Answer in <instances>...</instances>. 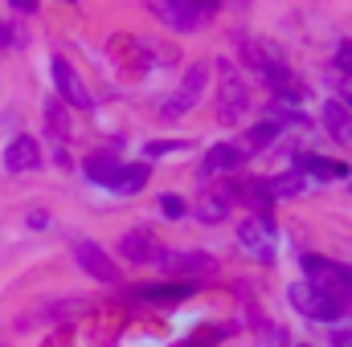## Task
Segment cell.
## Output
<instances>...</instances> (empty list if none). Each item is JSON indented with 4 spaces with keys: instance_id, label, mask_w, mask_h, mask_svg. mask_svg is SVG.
Returning a JSON list of instances; mask_svg holds the SVG:
<instances>
[{
    "instance_id": "obj_13",
    "label": "cell",
    "mask_w": 352,
    "mask_h": 347,
    "mask_svg": "<svg viewBox=\"0 0 352 347\" xmlns=\"http://www.w3.org/2000/svg\"><path fill=\"white\" fill-rule=\"evenodd\" d=\"M324 123H328V131H332L336 139H352V110L349 106L328 102V106H324Z\"/></svg>"
},
{
    "instance_id": "obj_18",
    "label": "cell",
    "mask_w": 352,
    "mask_h": 347,
    "mask_svg": "<svg viewBox=\"0 0 352 347\" xmlns=\"http://www.w3.org/2000/svg\"><path fill=\"white\" fill-rule=\"evenodd\" d=\"M226 208H230V192H217L213 200L205 196V204H201V221H221Z\"/></svg>"
},
{
    "instance_id": "obj_6",
    "label": "cell",
    "mask_w": 352,
    "mask_h": 347,
    "mask_svg": "<svg viewBox=\"0 0 352 347\" xmlns=\"http://www.w3.org/2000/svg\"><path fill=\"white\" fill-rule=\"evenodd\" d=\"M217 66H221V119L234 123L246 110V90L238 86V74H234L230 62H217Z\"/></svg>"
},
{
    "instance_id": "obj_20",
    "label": "cell",
    "mask_w": 352,
    "mask_h": 347,
    "mask_svg": "<svg viewBox=\"0 0 352 347\" xmlns=\"http://www.w3.org/2000/svg\"><path fill=\"white\" fill-rule=\"evenodd\" d=\"M160 213H164V217H180V213H184V200H180L176 192H164V196H160Z\"/></svg>"
},
{
    "instance_id": "obj_7",
    "label": "cell",
    "mask_w": 352,
    "mask_h": 347,
    "mask_svg": "<svg viewBox=\"0 0 352 347\" xmlns=\"http://www.w3.org/2000/svg\"><path fill=\"white\" fill-rule=\"evenodd\" d=\"M54 82L62 90V98L70 102V106H90V94L82 86V78L74 74V66L66 62V58H54Z\"/></svg>"
},
{
    "instance_id": "obj_8",
    "label": "cell",
    "mask_w": 352,
    "mask_h": 347,
    "mask_svg": "<svg viewBox=\"0 0 352 347\" xmlns=\"http://www.w3.org/2000/svg\"><path fill=\"white\" fill-rule=\"evenodd\" d=\"M303 270H307V278H316V282H324V286H349L352 290V265H332V261L307 254V258H303ZM324 286H320V290H324Z\"/></svg>"
},
{
    "instance_id": "obj_1",
    "label": "cell",
    "mask_w": 352,
    "mask_h": 347,
    "mask_svg": "<svg viewBox=\"0 0 352 347\" xmlns=\"http://www.w3.org/2000/svg\"><path fill=\"white\" fill-rule=\"evenodd\" d=\"M291 302H295V311L307 315V319H320V323L340 319L336 294H328V290H320V286H291Z\"/></svg>"
},
{
    "instance_id": "obj_11",
    "label": "cell",
    "mask_w": 352,
    "mask_h": 347,
    "mask_svg": "<svg viewBox=\"0 0 352 347\" xmlns=\"http://www.w3.org/2000/svg\"><path fill=\"white\" fill-rule=\"evenodd\" d=\"M242 164V152L234 147V143H217V147H209V156H205V172H234Z\"/></svg>"
},
{
    "instance_id": "obj_21",
    "label": "cell",
    "mask_w": 352,
    "mask_h": 347,
    "mask_svg": "<svg viewBox=\"0 0 352 347\" xmlns=\"http://www.w3.org/2000/svg\"><path fill=\"white\" fill-rule=\"evenodd\" d=\"M336 62H340V70H349L352 74V41H344V45L336 49Z\"/></svg>"
},
{
    "instance_id": "obj_16",
    "label": "cell",
    "mask_w": 352,
    "mask_h": 347,
    "mask_svg": "<svg viewBox=\"0 0 352 347\" xmlns=\"http://www.w3.org/2000/svg\"><path fill=\"white\" fill-rule=\"evenodd\" d=\"M303 188H307V176H299V172L274 176V180L266 184V192H274V196H299Z\"/></svg>"
},
{
    "instance_id": "obj_17",
    "label": "cell",
    "mask_w": 352,
    "mask_h": 347,
    "mask_svg": "<svg viewBox=\"0 0 352 347\" xmlns=\"http://www.w3.org/2000/svg\"><path fill=\"white\" fill-rule=\"evenodd\" d=\"M87 176L90 180H98V184H111V188H115V180L123 176V164H115V160H90Z\"/></svg>"
},
{
    "instance_id": "obj_15",
    "label": "cell",
    "mask_w": 352,
    "mask_h": 347,
    "mask_svg": "<svg viewBox=\"0 0 352 347\" xmlns=\"http://www.w3.org/2000/svg\"><path fill=\"white\" fill-rule=\"evenodd\" d=\"M144 180H148V164H123V176L115 180V192L131 196V192H140V188H144Z\"/></svg>"
},
{
    "instance_id": "obj_19",
    "label": "cell",
    "mask_w": 352,
    "mask_h": 347,
    "mask_svg": "<svg viewBox=\"0 0 352 347\" xmlns=\"http://www.w3.org/2000/svg\"><path fill=\"white\" fill-rule=\"evenodd\" d=\"M274 135H278V123H274V127H270V123H258V127L250 131V147H266Z\"/></svg>"
},
{
    "instance_id": "obj_23",
    "label": "cell",
    "mask_w": 352,
    "mask_h": 347,
    "mask_svg": "<svg viewBox=\"0 0 352 347\" xmlns=\"http://www.w3.org/2000/svg\"><path fill=\"white\" fill-rule=\"evenodd\" d=\"M349 98H352V86H349Z\"/></svg>"
},
{
    "instance_id": "obj_5",
    "label": "cell",
    "mask_w": 352,
    "mask_h": 347,
    "mask_svg": "<svg viewBox=\"0 0 352 347\" xmlns=\"http://www.w3.org/2000/svg\"><path fill=\"white\" fill-rule=\"evenodd\" d=\"M152 12L156 16H164L168 25H176L180 33H188V29H197V21H201V4H192V0H176V4H168V0H152Z\"/></svg>"
},
{
    "instance_id": "obj_3",
    "label": "cell",
    "mask_w": 352,
    "mask_h": 347,
    "mask_svg": "<svg viewBox=\"0 0 352 347\" xmlns=\"http://www.w3.org/2000/svg\"><path fill=\"white\" fill-rule=\"evenodd\" d=\"M123 254L131 261H148V265H164V246L152 237V233H144V229H131V233H123V246H119Z\"/></svg>"
},
{
    "instance_id": "obj_2",
    "label": "cell",
    "mask_w": 352,
    "mask_h": 347,
    "mask_svg": "<svg viewBox=\"0 0 352 347\" xmlns=\"http://www.w3.org/2000/svg\"><path fill=\"white\" fill-rule=\"evenodd\" d=\"M238 241L258 261H274V225L266 217H246L242 229H238Z\"/></svg>"
},
{
    "instance_id": "obj_9",
    "label": "cell",
    "mask_w": 352,
    "mask_h": 347,
    "mask_svg": "<svg viewBox=\"0 0 352 347\" xmlns=\"http://www.w3.org/2000/svg\"><path fill=\"white\" fill-rule=\"evenodd\" d=\"M37 164H41V147H37L29 135L12 139V143L4 147V168H8V172H33Z\"/></svg>"
},
{
    "instance_id": "obj_10",
    "label": "cell",
    "mask_w": 352,
    "mask_h": 347,
    "mask_svg": "<svg viewBox=\"0 0 352 347\" xmlns=\"http://www.w3.org/2000/svg\"><path fill=\"white\" fill-rule=\"evenodd\" d=\"M320 176V180H344L349 164H336V160H324V156H303L299 160V176Z\"/></svg>"
},
{
    "instance_id": "obj_14",
    "label": "cell",
    "mask_w": 352,
    "mask_h": 347,
    "mask_svg": "<svg viewBox=\"0 0 352 347\" xmlns=\"http://www.w3.org/2000/svg\"><path fill=\"white\" fill-rule=\"evenodd\" d=\"M188 294H192L188 286H140L135 290L140 302H184Z\"/></svg>"
},
{
    "instance_id": "obj_12",
    "label": "cell",
    "mask_w": 352,
    "mask_h": 347,
    "mask_svg": "<svg viewBox=\"0 0 352 347\" xmlns=\"http://www.w3.org/2000/svg\"><path fill=\"white\" fill-rule=\"evenodd\" d=\"M164 265L173 274H205V270H213V258L209 254H168Z\"/></svg>"
},
{
    "instance_id": "obj_4",
    "label": "cell",
    "mask_w": 352,
    "mask_h": 347,
    "mask_svg": "<svg viewBox=\"0 0 352 347\" xmlns=\"http://www.w3.org/2000/svg\"><path fill=\"white\" fill-rule=\"evenodd\" d=\"M74 261H78L87 274H94L98 282H119V270L111 265V258H107L94 241H78V246H74Z\"/></svg>"
},
{
    "instance_id": "obj_22",
    "label": "cell",
    "mask_w": 352,
    "mask_h": 347,
    "mask_svg": "<svg viewBox=\"0 0 352 347\" xmlns=\"http://www.w3.org/2000/svg\"><path fill=\"white\" fill-rule=\"evenodd\" d=\"M180 147H184V143H152L148 152H152V156H164V152H180Z\"/></svg>"
}]
</instances>
